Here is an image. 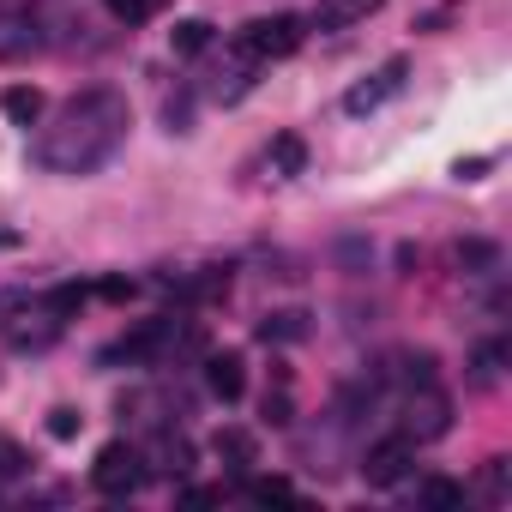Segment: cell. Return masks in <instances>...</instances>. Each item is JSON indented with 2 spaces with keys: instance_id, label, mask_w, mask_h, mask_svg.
<instances>
[{
  "instance_id": "obj_1",
  "label": "cell",
  "mask_w": 512,
  "mask_h": 512,
  "mask_svg": "<svg viewBox=\"0 0 512 512\" xmlns=\"http://www.w3.org/2000/svg\"><path fill=\"white\" fill-rule=\"evenodd\" d=\"M127 139V97L115 91H85L61 109L55 127H43L37 139V163L49 175H91L103 169Z\"/></svg>"
},
{
  "instance_id": "obj_2",
  "label": "cell",
  "mask_w": 512,
  "mask_h": 512,
  "mask_svg": "<svg viewBox=\"0 0 512 512\" xmlns=\"http://www.w3.org/2000/svg\"><path fill=\"white\" fill-rule=\"evenodd\" d=\"M302 37H308V25H302L296 13H272V19L241 25L235 49H241L247 61H284V55H296V49H302Z\"/></svg>"
},
{
  "instance_id": "obj_3",
  "label": "cell",
  "mask_w": 512,
  "mask_h": 512,
  "mask_svg": "<svg viewBox=\"0 0 512 512\" xmlns=\"http://www.w3.org/2000/svg\"><path fill=\"white\" fill-rule=\"evenodd\" d=\"M91 482H97V494H133L139 482H145V452L139 446H127V440H109L103 452H97V464H91Z\"/></svg>"
},
{
  "instance_id": "obj_4",
  "label": "cell",
  "mask_w": 512,
  "mask_h": 512,
  "mask_svg": "<svg viewBox=\"0 0 512 512\" xmlns=\"http://www.w3.org/2000/svg\"><path fill=\"white\" fill-rule=\"evenodd\" d=\"M404 79H410V61H404V55H392L380 73H368L362 85H350V91H344V109H350V115H374L380 103H392V97L404 91Z\"/></svg>"
},
{
  "instance_id": "obj_5",
  "label": "cell",
  "mask_w": 512,
  "mask_h": 512,
  "mask_svg": "<svg viewBox=\"0 0 512 512\" xmlns=\"http://www.w3.org/2000/svg\"><path fill=\"white\" fill-rule=\"evenodd\" d=\"M410 464H416V440L392 434V440L368 446V458H362V476H368V488H392V482H404V476H410Z\"/></svg>"
},
{
  "instance_id": "obj_6",
  "label": "cell",
  "mask_w": 512,
  "mask_h": 512,
  "mask_svg": "<svg viewBox=\"0 0 512 512\" xmlns=\"http://www.w3.org/2000/svg\"><path fill=\"white\" fill-rule=\"evenodd\" d=\"M446 428H452V404H446V392H434V380L416 386L410 416H404V440H440Z\"/></svg>"
},
{
  "instance_id": "obj_7",
  "label": "cell",
  "mask_w": 512,
  "mask_h": 512,
  "mask_svg": "<svg viewBox=\"0 0 512 512\" xmlns=\"http://www.w3.org/2000/svg\"><path fill=\"white\" fill-rule=\"evenodd\" d=\"M205 386H211L223 404H235V398L247 392V362H241L235 350H217V356L205 362Z\"/></svg>"
},
{
  "instance_id": "obj_8",
  "label": "cell",
  "mask_w": 512,
  "mask_h": 512,
  "mask_svg": "<svg viewBox=\"0 0 512 512\" xmlns=\"http://www.w3.org/2000/svg\"><path fill=\"white\" fill-rule=\"evenodd\" d=\"M37 49V19L31 13H0V61H19Z\"/></svg>"
},
{
  "instance_id": "obj_9",
  "label": "cell",
  "mask_w": 512,
  "mask_h": 512,
  "mask_svg": "<svg viewBox=\"0 0 512 512\" xmlns=\"http://www.w3.org/2000/svg\"><path fill=\"white\" fill-rule=\"evenodd\" d=\"M0 115H7L13 127H37L43 121V91L37 85H7L0 91Z\"/></svg>"
},
{
  "instance_id": "obj_10",
  "label": "cell",
  "mask_w": 512,
  "mask_h": 512,
  "mask_svg": "<svg viewBox=\"0 0 512 512\" xmlns=\"http://www.w3.org/2000/svg\"><path fill=\"white\" fill-rule=\"evenodd\" d=\"M211 452L229 464V470H247L253 458H260V440H253L247 428H217V440H211Z\"/></svg>"
},
{
  "instance_id": "obj_11",
  "label": "cell",
  "mask_w": 512,
  "mask_h": 512,
  "mask_svg": "<svg viewBox=\"0 0 512 512\" xmlns=\"http://www.w3.org/2000/svg\"><path fill=\"white\" fill-rule=\"evenodd\" d=\"M374 7H380V0H320V13H314V25H320V31H344V25L368 19Z\"/></svg>"
},
{
  "instance_id": "obj_12",
  "label": "cell",
  "mask_w": 512,
  "mask_h": 512,
  "mask_svg": "<svg viewBox=\"0 0 512 512\" xmlns=\"http://www.w3.org/2000/svg\"><path fill=\"white\" fill-rule=\"evenodd\" d=\"M260 338H266V344H302V338H308V314H302V308L266 314V320H260Z\"/></svg>"
},
{
  "instance_id": "obj_13",
  "label": "cell",
  "mask_w": 512,
  "mask_h": 512,
  "mask_svg": "<svg viewBox=\"0 0 512 512\" xmlns=\"http://www.w3.org/2000/svg\"><path fill=\"white\" fill-rule=\"evenodd\" d=\"M464 482H452V476H422V506L428 512H464Z\"/></svg>"
},
{
  "instance_id": "obj_14",
  "label": "cell",
  "mask_w": 512,
  "mask_h": 512,
  "mask_svg": "<svg viewBox=\"0 0 512 512\" xmlns=\"http://www.w3.org/2000/svg\"><path fill=\"white\" fill-rule=\"evenodd\" d=\"M151 470H157V476H187V470H193V446H187L181 434H163V440H157V464H151Z\"/></svg>"
},
{
  "instance_id": "obj_15",
  "label": "cell",
  "mask_w": 512,
  "mask_h": 512,
  "mask_svg": "<svg viewBox=\"0 0 512 512\" xmlns=\"http://www.w3.org/2000/svg\"><path fill=\"white\" fill-rule=\"evenodd\" d=\"M302 163H308L302 133H278L272 139V175H302Z\"/></svg>"
},
{
  "instance_id": "obj_16",
  "label": "cell",
  "mask_w": 512,
  "mask_h": 512,
  "mask_svg": "<svg viewBox=\"0 0 512 512\" xmlns=\"http://www.w3.org/2000/svg\"><path fill=\"white\" fill-rule=\"evenodd\" d=\"M247 494L260 500V506H290V500H296V482H290V476H253Z\"/></svg>"
},
{
  "instance_id": "obj_17",
  "label": "cell",
  "mask_w": 512,
  "mask_h": 512,
  "mask_svg": "<svg viewBox=\"0 0 512 512\" xmlns=\"http://www.w3.org/2000/svg\"><path fill=\"white\" fill-rule=\"evenodd\" d=\"M169 43H175V55H199V49L211 43V25H205V19H181V25L169 31Z\"/></svg>"
},
{
  "instance_id": "obj_18",
  "label": "cell",
  "mask_w": 512,
  "mask_h": 512,
  "mask_svg": "<svg viewBox=\"0 0 512 512\" xmlns=\"http://www.w3.org/2000/svg\"><path fill=\"white\" fill-rule=\"evenodd\" d=\"M85 296H91L85 284H61V290H49V296H43V308H49L55 320H67V314H79V308H85Z\"/></svg>"
},
{
  "instance_id": "obj_19",
  "label": "cell",
  "mask_w": 512,
  "mask_h": 512,
  "mask_svg": "<svg viewBox=\"0 0 512 512\" xmlns=\"http://www.w3.org/2000/svg\"><path fill=\"white\" fill-rule=\"evenodd\" d=\"M103 7H109L121 25H145V19H157V13H163V0H103Z\"/></svg>"
},
{
  "instance_id": "obj_20",
  "label": "cell",
  "mask_w": 512,
  "mask_h": 512,
  "mask_svg": "<svg viewBox=\"0 0 512 512\" xmlns=\"http://www.w3.org/2000/svg\"><path fill=\"white\" fill-rule=\"evenodd\" d=\"M79 428H85V416H79L73 404H55V410H49V434H55V440H73Z\"/></svg>"
},
{
  "instance_id": "obj_21",
  "label": "cell",
  "mask_w": 512,
  "mask_h": 512,
  "mask_svg": "<svg viewBox=\"0 0 512 512\" xmlns=\"http://www.w3.org/2000/svg\"><path fill=\"white\" fill-rule=\"evenodd\" d=\"M25 470H31L25 446H19V440H7V434H0V476H25Z\"/></svg>"
},
{
  "instance_id": "obj_22",
  "label": "cell",
  "mask_w": 512,
  "mask_h": 512,
  "mask_svg": "<svg viewBox=\"0 0 512 512\" xmlns=\"http://www.w3.org/2000/svg\"><path fill=\"white\" fill-rule=\"evenodd\" d=\"M500 356H506L500 344H482V350H476V386H494V374H500Z\"/></svg>"
},
{
  "instance_id": "obj_23",
  "label": "cell",
  "mask_w": 512,
  "mask_h": 512,
  "mask_svg": "<svg viewBox=\"0 0 512 512\" xmlns=\"http://www.w3.org/2000/svg\"><path fill=\"white\" fill-rule=\"evenodd\" d=\"M97 296H103V302H133V296H139V284H133V278H103V284H97Z\"/></svg>"
},
{
  "instance_id": "obj_24",
  "label": "cell",
  "mask_w": 512,
  "mask_h": 512,
  "mask_svg": "<svg viewBox=\"0 0 512 512\" xmlns=\"http://www.w3.org/2000/svg\"><path fill=\"white\" fill-rule=\"evenodd\" d=\"M458 260H464V266H494V247H488V241H464Z\"/></svg>"
},
{
  "instance_id": "obj_25",
  "label": "cell",
  "mask_w": 512,
  "mask_h": 512,
  "mask_svg": "<svg viewBox=\"0 0 512 512\" xmlns=\"http://www.w3.org/2000/svg\"><path fill=\"white\" fill-rule=\"evenodd\" d=\"M266 416H272V422H290V386L266 392Z\"/></svg>"
},
{
  "instance_id": "obj_26",
  "label": "cell",
  "mask_w": 512,
  "mask_h": 512,
  "mask_svg": "<svg viewBox=\"0 0 512 512\" xmlns=\"http://www.w3.org/2000/svg\"><path fill=\"white\" fill-rule=\"evenodd\" d=\"M482 482H488V494H494V500H500V494H506V464H500V458H494V464H488V470H482Z\"/></svg>"
},
{
  "instance_id": "obj_27",
  "label": "cell",
  "mask_w": 512,
  "mask_h": 512,
  "mask_svg": "<svg viewBox=\"0 0 512 512\" xmlns=\"http://www.w3.org/2000/svg\"><path fill=\"white\" fill-rule=\"evenodd\" d=\"M7 308H13V296H0V314H7Z\"/></svg>"
}]
</instances>
